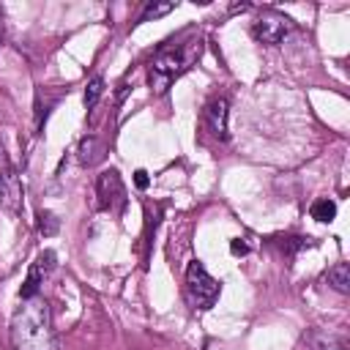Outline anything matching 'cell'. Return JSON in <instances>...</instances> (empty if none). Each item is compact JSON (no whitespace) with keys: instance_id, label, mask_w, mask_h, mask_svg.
Instances as JSON below:
<instances>
[{"instance_id":"6da1fadb","label":"cell","mask_w":350,"mask_h":350,"mask_svg":"<svg viewBox=\"0 0 350 350\" xmlns=\"http://www.w3.org/2000/svg\"><path fill=\"white\" fill-rule=\"evenodd\" d=\"M11 345L14 350H57V336L44 295L22 298L11 317Z\"/></svg>"},{"instance_id":"7a4b0ae2","label":"cell","mask_w":350,"mask_h":350,"mask_svg":"<svg viewBox=\"0 0 350 350\" xmlns=\"http://www.w3.org/2000/svg\"><path fill=\"white\" fill-rule=\"evenodd\" d=\"M202 52V38L200 36H189V38H178V41H167L156 49V55L150 57L148 66V82L156 93H164L180 74H186L191 68V63L200 57Z\"/></svg>"},{"instance_id":"3957f363","label":"cell","mask_w":350,"mask_h":350,"mask_svg":"<svg viewBox=\"0 0 350 350\" xmlns=\"http://www.w3.org/2000/svg\"><path fill=\"white\" fill-rule=\"evenodd\" d=\"M219 293H221V284L205 271V265L200 260L189 262V268H186V298H189V304L194 309H211L216 304Z\"/></svg>"},{"instance_id":"277c9868","label":"cell","mask_w":350,"mask_h":350,"mask_svg":"<svg viewBox=\"0 0 350 350\" xmlns=\"http://www.w3.org/2000/svg\"><path fill=\"white\" fill-rule=\"evenodd\" d=\"M290 30H293V22H290L284 14L273 11V8H265V11L254 19V25H252V36H254L260 44H268V46L282 44Z\"/></svg>"},{"instance_id":"5b68a950","label":"cell","mask_w":350,"mask_h":350,"mask_svg":"<svg viewBox=\"0 0 350 350\" xmlns=\"http://www.w3.org/2000/svg\"><path fill=\"white\" fill-rule=\"evenodd\" d=\"M96 197H98V208L109 211V213H120L126 208V186L118 175V170H104L96 180Z\"/></svg>"},{"instance_id":"8992f818","label":"cell","mask_w":350,"mask_h":350,"mask_svg":"<svg viewBox=\"0 0 350 350\" xmlns=\"http://www.w3.org/2000/svg\"><path fill=\"white\" fill-rule=\"evenodd\" d=\"M55 260H57V257H55L52 249L41 252V254L33 260V265H30V271H27V279H25L22 287H19V298H33V295H38V287H41L44 279L52 273Z\"/></svg>"},{"instance_id":"52a82bcc","label":"cell","mask_w":350,"mask_h":350,"mask_svg":"<svg viewBox=\"0 0 350 350\" xmlns=\"http://www.w3.org/2000/svg\"><path fill=\"white\" fill-rule=\"evenodd\" d=\"M227 112H230V104L224 96L211 98L202 109V123L216 139H227Z\"/></svg>"},{"instance_id":"ba28073f","label":"cell","mask_w":350,"mask_h":350,"mask_svg":"<svg viewBox=\"0 0 350 350\" xmlns=\"http://www.w3.org/2000/svg\"><path fill=\"white\" fill-rule=\"evenodd\" d=\"M104 156V142L98 137H85L79 142V161L82 164H96Z\"/></svg>"},{"instance_id":"9c48e42d","label":"cell","mask_w":350,"mask_h":350,"mask_svg":"<svg viewBox=\"0 0 350 350\" xmlns=\"http://www.w3.org/2000/svg\"><path fill=\"white\" fill-rule=\"evenodd\" d=\"M328 284H331L336 293H350V265H347V262H336V265L328 271Z\"/></svg>"},{"instance_id":"30bf717a","label":"cell","mask_w":350,"mask_h":350,"mask_svg":"<svg viewBox=\"0 0 350 350\" xmlns=\"http://www.w3.org/2000/svg\"><path fill=\"white\" fill-rule=\"evenodd\" d=\"M309 213H312V219H317V221H331V219L336 216V202H331V200H317V202H312Z\"/></svg>"},{"instance_id":"8fae6325","label":"cell","mask_w":350,"mask_h":350,"mask_svg":"<svg viewBox=\"0 0 350 350\" xmlns=\"http://www.w3.org/2000/svg\"><path fill=\"white\" fill-rule=\"evenodd\" d=\"M101 93H104V79H101V77H93V79L88 82V88H85V107L93 109V107L98 104Z\"/></svg>"},{"instance_id":"7c38bea8","label":"cell","mask_w":350,"mask_h":350,"mask_svg":"<svg viewBox=\"0 0 350 350\" xmlns=\"http://www.w3.org/2000/svg\"><path fill=\"white\" fill-rule=\"evenodd\" d=\"M175 8V3H148L145 11L139 14V22H150V19H159L164 14H170Z\"/></svg>"},{"instance_id":"4fadbf2b","label":"cell","mask_w":350,"mask_h":350,"mask_svg":"<svg viewBox=\"0 0 350 350\" xmlns=\"http://www.w3.org/2000/svg\"><path fill=\"white\" fill-rule=\"evenodd\" d=\"M57 227H60V221H57V216H55L52 211H41V213H38V232H44V235H55Z\"/></svg>"},{"instance_id":"5bb4252c","label":"cell","mask_w":350,"mask_h":350,"mask_svg":"<svg viewBox=\"0 0 350 350\" xmlns=\"http://www.w3.org/2000/svg\"><path fill=\"white\" fill-rule=\"evenodd\" d=\"M276 243H279V249H282V252L295 254V252H298V249H304L309 241H306V238H298V235H287V238H279Z\"/></svg>"},{"instance_id":"9a60e30c","label":"cell","mask_w":350,"mask_h":350,"mask_svg":"<svg viewBox=\"0 0 350 350\" xmlns=\"http://www.w3.org/2000/svg\"><path fill=\"white\" fill-rule=\"evenodd\" d=\"M134 183H137V189H148V172L145 170H137L134 172Z\"/></svg>"},{"instance_id":"2e32d148","label":"cell","mask_w":350,"mask_h":350,"mask_svg":"<svg viewBox=\"0 0 350 350\" xmlns=\"http://www.w3.org/2000/svg\"><path fill=\"white\" fill-rule=\"evenodd\" d=\"M230 249H232V254H246V252H249V246H246L241 238H235V241L230 243Z\"/></svg>"},{"instance_id":"e0dca14e","label":"cell","mask_w":350,"mask_h":350,"mask_svg":"<svg viewBox=\"0 0 350 350\" xmlns=\"http://www.w3.org/2000/svg\"><path fill=\"white\" fill-rule=\"evenodd\" d=\"M5 38V14H3V5H0V44Z\"/></svg>"}]
</instances>
